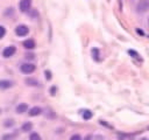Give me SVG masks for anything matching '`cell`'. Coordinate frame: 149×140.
Masks as SVG:
<instances>
[{
	"label": "cell",
	"instance_id": "obj_1",
	"mask_svg": "<svg viewBox=\"0 0 149 140\" xmlns=\"http://www.w3.org/2000/svg\"><path fill=\"white\" fill-rule=\"evenodd\" d=\"M20 70H21L22 74L29 75V74H33V72L36 70V65L33 64V63H23V64L20 66Z\"/></svg>",
	"mask_w": 149,
	"mask_h": 140
},
{
	"label": "cell",
	"instance_id": "obj_2",
	"mask_svg": "<svg viewBox=\"0 0 149 140\" xmlns=\"http://www.w3.org/2000/svg\"><path fill=\"white\" fill-rule=\"evenodd\" d=\"M149 9V0H140L136 5V10L139 13H144Z\"/></svg>",
	"mask_w": 149,
	"mask_h": 140
},
{
	"label": "cell",
	"instance_id": "obj_3",
	"mask_svg": "<svg viewBox=\"0 0 149 140\" xmlns=\"http://www.w3.org/2000/svg\"><path fill=\"white\" fill-rule=\"evenodd\" d=\"M28 33H29V28L26 24H19V26L15 27V34L17 36H20V37L26 36Z\"/></svg>",
	"mask_w": 149,
	"mask_h": 140
},
{
	"label": "cell",
	"instance_id": "obj_4",
	"mask_svg": "<svg viewBox=\"0 0 149 140\" xmlns=\"http://www.w3.org/2000/svg\"><path fill=\"white\" fill-rule=\"evenodd\" d=\"M15 52H16V48H15L14 46H8V47H6V48L2 50V56H3L5 58H9V57H12Z\"/></svg>",
	"mask_w": 149,
	"mask_h": 140
},
{
	"label": "cell",
	"instance_id": "obj_5",
	"mask_svg": "<svg viewBox=\"0 0 149 140\" xmlns=\"http://www.w3.org/2000/svg\"><path fill=\"white\" fill-rule=\"evenodd\" d=\"M31 6V0H20L19 8L21 12H28Z\"/></svg>",
	"mask_w": 149,
	"mask_h": 140
},
{
	"label": "cell",
	"instance_id": "obj_6",
	"mask_svg": "<svg viewBox=\"0 0 149 140\" xmlns=\"http://www.w3.org/2000/svg\"><path fill=\"white\" fill-rule=\"evenodd\" d=\"M12 86H13L12 80H8V79H1L0 80V89L1 90H6V89H9Z\"/></svg>",
	"mask_w": 149,
	"mask_h": 140
},
{
	"label": "cell",
	"instance_id": "obj_7",
	"mask_svg": "<svg viewBox=\"0 0 149 140\" xmlns=\"http://www.w3.org/2000/svg\"><path fill=\"white\" fill-rule=\"evenodd\" d=\"M35 46H36V43H35V41L33 38H28V40L23 41V47L26 49H34Z\"/></svg>",
	"mask_w": 149,
	"mask_h": 140
},
{
	"label": "cell",
	"instance_id": "obj_8",
	"mask_svg": "<svg viewBox=\"0 0 149 140\" xmlns=\"http://www.w3.org/2000/svg\"><path fill=\"white\" fill-rule=\"evenodd\" d=\"M91 54H92V57H93V60L95 61V62H99L100 61V50L98 49V48H92L91 49Z\"/></svg>",
	"mask_w": 149,
	"mask_h": 140
},
{
	"label": "cell",
	"instance_id": "obj_9",
	"mask_svg": "<svg viewBox=\"0 0 149 140\" xmlns=\"http://www.w3.org/2000/svg\"><path fill=\"white\" fill-rule=\"evenodd\" d=\"M41 112H42V108H41V107H38V106H34V107H31V108L29 110V116L35 117V116L41 114Z\"/></svg>",
	"mask_w": 149,
	"mask_h": 140
},
{
	"label": "cell",
	"instance_id": "obj_10",
	"mask_svg": "<svg viewBox=\"0 0 149 140\" xmlns=\"http://www.w3.org/2000/svg\"><path fill=\"white\" fill-rule=\"evenodd\" d=\"M24 83L27 85H29V86H38L40 85V82L37 79H35V78H27L24 80Z\"/></svg>",
	"mask_w": 149,
	"mask_h": 140
},
{
	"label": "cell",
	"instance_id": "obj_11",
	"mask_svg": "<svg viewBox=\"0 0 149 140\" xmlns=\"http://www.w3.org/2000/svg\"><path fill=\"white\" fill-rule=\"evenodd\" d=\"M27 110H28V105H27V104H24V103L19 104V105L16 106V108H15L16 113H23V112H26Z\"/></svg>",
	"mask_w": 149,
	"mask_h": 140
},
{
	"label": "cell",
	"instance_id": "obj_12",
	"mask_svg": "<svg viewBox=\"0 0 149 140\" xmlns=\"http://www.w3.org/2000/svg\"><path fill=\"white\" fill-rule=\"evenodd\" d=\"M81 117H83L84 120H90L93 117V113L90 110H84V112L81 113Z\"/></svg>",
	"mask_w": 149,
	"mask_h": 140
},
{
	"label": "cell",
	"instance_id": "obj_13",
	"mask_svg": "<svg viewBox=\"0 0 149 140\" xmlns=\"http://www.w3.org/2000/svg\"><path fill=\"white\" fill-rule=\"evenodd\" d=\"M31 127H33V124H31V123H24V124L22 125V131H23V132H28V131L31 130Z\"/></svg>",
	"mask_w": 149,
	"mask_h": 140
},
{
	"label": "cell",
	"instance_id": "obj_14",
	"mask_svg": "<svg viewBox=\"0 0 149 140\" xmlns=\"http://www.w3.org/2000/svg\"><path fill=\"white\" fill-rule=\"evenodd\" d=\"M29 140H41V136L38 133H31L29 135Z\"/></svg>",
	"mask_w": 149,
	"mask_h": 140
},
{
	"label": "cell",
	"instance_id": "obj_15",
	"mask_svg": "<svg viewBox=\"0 0 149 140\" xmlns=\"http://www.w3.org/2000/svg\"><path fill=\"white\" fill-rule=\"evenodd\" d=\"M128 54H129L130 56H133V57H137V58H140V60H141V57L139 56V54H137L135 50H133V49H129V50H128Z\"/></svg>",
	"mask_w": 149,
	"mask_h": 140
},
{
	"label": "cell",
	"instance_id": "obj_16",
	"mask_svg": "<svg viewBox=\"0 0 149 140\" xmlns=\"http://www.w3.org/2000/svg\"><path fill=\"white\" fill-rule=\"evenodd\" d=\"M6 35V28L3 26H0V40Z\"/></svg>",
	"mask_w": 149,
	"mask_h": 140
},
{
	"label": "cell",
	"instance_id": "obj_17",
	"mask_svg": "<svg viewBox=\"0 0 149 140\" xmlns=\"http://www.w3.org/2000/svg\"><path fill=\"white\" fill-rule=\"evenodd\" d=\"M13 139H14V136L12 134H5L2 136V140H13Z\"/></svg>",
	"mask_w": 149,
	"mask_h": 140
},
{
	"label": "cell",
	"instance_id": "obj_18",
	"mask_svg": "<svg viewBox=\"0 0 149 140\" xmlns=\"http://www.w3.org/2000/svg\"><path fill=\"white\" fill-rule=\"evenodd\" d=\"M44 76L47 77V79H48V80H50V79H51V72H50L49 70H45V71H44Z\"/></svg>",
	"mask_w": 149,
	"mask_h": 140
},
{
	"label": "cell",
	"instance_id": "obj_19",
	"mask_svg": "<svg viewBox=\"0 0 149 140\" xmlns=\"http://www.w3.org/2000/svg\"><path fill=\"white\" fill-rule=\"evenodd\" d=\"M56 92H57V88H56L55 85H54V86H51V88H50V94H51V96H54Z\"/></svg>",
	"mask_w": 149,
	"mask_h": 140
},
{
	"label": "cell",
	"instance_id": "obj_20",
	"mask_svg": "<svg viewBox=\"0 0 149 140\" xmlns=\"http://www.w3.org/2000/svg\"><path fill=\"white\" fill-rule=\"evenodd\" d=\"M13 124H14V121H13L12 119H10V120H6V121H5V126H6V127H10Z\"/></svg>",
	"mask_w": 149,
	"mask_h": 140
},
{
	"label": "cell",
	"instance_id": "obj_21",
	"mask_svg": "<svg viewBox=\"0 0 149 140\" xmlns=\"http://www.w3.org/2000/svg\"><path fill=\"white\" fill-rule=\"evenodd\" d=\"M70 140H80V135H79V134H73V135L70 138Z\"/></svg>",
	"mask_w": 149,
	"mask_h": 140
},
{
	"label": "cell",
	"instance_id": "obj_22",
	"mask_svg": "<svg viewBox=\"0 0 149 140\" xmlns=\"http://www.w3.org/2000/svg\"><path fill=\"white\" fill-rule=\"evenodd\" d=\"M136 32L139 33V35H141V36H144L146 34H144V32L142 30V29H140V28H136Z\"/></svg>",
	"mask_w": 149,
	"mask_h": 140
},
{
	"label": "cell",
	"instance_id": "obj_23",
	"mask_svg": "<svg viewBox=\"0 0 149 140\" xmlns=\"http://www.w3.org/2000/svg\"><path fill=\"white\" fill-rule=\"evenodd\" d=\"M100 124H101V125H105V126H106V127H108V128H113L109 124H107V123H105V121H102V120H100Z\"/></svg>",
	"mask_w": 149,
	"mask_h": 140
},
{
	"label": "cell",
	"instance_id": "obj_24",
	"mask_svg": "<svg viewBox=\"0 0 149 140\" xmlns=\"http://www.w3.org/2000/svg\"><path fill=\"white\" fill-rule=\"evenodd\" d=\"M85 140H92V136H91V135H87V136L85 138Z\"/></svg>",
	"mask_w": 149,
	"mask_h": 140
},
{
	"label": "cell",
	"instance_id": "obj_25",
	"mask_svg": "<svg viewBox=\"0 0 149 140\" xmlns=\"http://www.w3.org/2000/svg\"><path fill=\"white\" fill-rule=\"evenodd\" d=\"M141 140H147V139H146V138H142V139H141Z\"/></svg>",
	"mask_w": 149,
	"mask_h": 140
},
{
	"label": "cell",
	"instance_id": "obj_26",
	"mask_svg": "<svg viewBox=\"0 0 149 140\" xmlns=\"http://www.w3.org/2000/svg\"><path fill=\"white\" fill-rule=\"evenodd\" d=\"M148 22H149V18H148Z\"/></svg>",
	"mask_w": 149,
	"mask_h": 140
},
{
	"label": "cell",
	"instance_id": "obj_27",
	"mask_svg": "<svg viewBox=\"0 0 149 140\" xmlns=\"http://www.w3.org/2000/svg\"><path fill=\"white\" fill-rule=\"evenodd\" d=\"M0 113H1V110H0Z\"/></svg>",
	"mask_w": 149,
	"mask_h": 140
}]
</instances>
